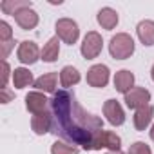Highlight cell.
Returning a JSON list of instances; mask_svg holds the SVG:
<instances>
[{
    "label": "cell",
    "mask_w": 154,
    "mask_h": 154,
    "mask_svg": "<svg viewBox=\"0 0 154 154\" xmlns=\"http://www.w3.org/2000/svg\"><path fill=\"white\" fill-rule=\"evenodd\" d=\"M0 8H2L4 13L15 17L20 9H24V8H31V2H29V0H4V2L0 4Z\"/></svg>",
    "instance_id": "cell-21"
},
{
    "label": "cell",
    "mask_w": 154,
    "mask_h": 154,
    "mask_svg": "<svg viewBox=\"0 0 154 154\" xmlns=\"http://www.w3.org/2000/svg\"><path fill=\"white\" fill-rule=\"evenodd\" d=\"M102 47H103L102 36H100L96 31H89V33L85 35L84 42H82V54H84V58L93 60V58H96V56L102 53Z\"/></svg>",
    "instance_id": "cell-4"
},
{
    "label": "cell",
    "mask_w": 154,
    "mask_h": 154,
    "mask_svg": "<svg viewBox=\"0 0 154 154\" xmlns=\"http://www.w3.org/2000/svg\"><path fill=\"white\" fill-rule=\"evenodd\" d=\"M15 22H17L24 31L35 29V27L38 26V13H36L33 8H24V9H20V11L15 15Z\"/></svg>",
    "instance_id": "cell-10"
},
{
    "label": "cell",
    "mask_w": 154,
    "mask_h": 154,
    "mask_svg": "<svg viewBox=\"0 0 154 154\" xmlns=\"http://www.w3.org/2000/svg\"><path fill=\"white\" fill-rule=\"evenodd\" d=\"M0 47H2V53H0V54H2V60L6 62V58L9 56L11 49L15 47V42H13V40H9V42H2V44H0Z\"/></svg>",
    "instance_id": "cell-25"
},
{
    "label": "cell",
    "mask_w": 154,
    "mask_h": 154,
    "mask_svg": "<svg viewBox=\"0 0 154 154\" xmlns=\"http://www.w3.org/2000/svg\"><path fill=\"white\" fill-rule=\"evenodd\" d=\"M136 33L143 45H154V22L152 20H141L136 26Z\"/></svg>",
    "instance_id": "cell-15"
},
{
    "label": "cell",
    "mask_w": 154,
    "mask_h": 154,
    "mask_svg": "<svg viewBox=\"0 0 154 154\" xmlns=\"http://www.w3.org/2000/svg\"><path fill=\"white\" fill-rule=\"evenodd\" d=\"M9 40H13V31H11L9 24L2 20V22H0V44H2V42H9Z\"/></svg>",
    "instance_id": "cell-24"
},
{
    "label": "cell",
    "mask_w": 154,
    "mask_h": 154,
    "mask_svg": "<svg viewBox=\"0 0 154 154\" xmlns=\"http://www.w3.org/2000/svg\"><path fill=\"white\" fill-rule=\"evenodd\" d=\"M49 103L53 116L51 132L72 145H80L82 149L91 150L98 132L103 131V122L98 116L87 112L76 100L74 93L67 89L56 91Z\"/></svg>",
    "instance_id": "cell-1"
},
{
    "label": "cell",
    "mask_w": 154,
    "mask_h": 154,
    "mask_svg": "<svg viewBox=\"0 0 154 154\" xmlns=\"http://www.w3.org/2000/svg\"><path fill=\"white\" fill-rule=\"evenodd\" d=\"M40 54H42V53H40L38 45H36L35 42H31V40H24V42H20L18 51H17L18 60H20L22 63H26V65L35 63V62L40 58Z\"/></svg>",
    "instance_id": "cell-7"
},
{
    "label": "cell",
    "mask_w": 154,
    "mask_h": 154,
    "mask_svg": "<svg viewBox=\"0 0 154 154\" xmlns=\"http://www.w3.org/2000/svg\"><path fill=\"white\" fill-rule=\"evenodd\" d=\"M150 102V93L145 87H132L127 94H125V103L129 109H141L145 105H149Z\"/></svg>",
    "instance_id": "cell-6"
},
{
    "label": "cell",
    "mask_w": 154,
    "mask_h": 154,
    "mask_svg": "<svg viewBox=\"0 0 154 154\" xmlns=\"http://www.w3.org/2000/svg\"><path fill=\"white\" fill-rule=\"evenodd\" d=\"M58 54H60V42H58V36H53L42 49V60L51 63L58 60Z\"/></svg>",
    "instance_id": "cell-20"
},
{
    "label": "cell",
    "mask_w": 154,
    "mask_h": 154,
    "mask_svg": "<svg viewBox=\"0 0 154 154\" xmlns=\"http://www.w3.org/2000/svg\"><path fill=\"white\" fill-rule=\"evenodd\" d=\"M120 145H122V140L118 134L111 132V131H100L96 140H94V145L93 149L94 150H100V149H109V150H120Z\"/></svg>",
    "instance_id": "cell-8"
},
{
    "label": "cell",
    "mask_w": 154,
    "mask_h": 154,
    "mask_svg": "<svg viewBox=\"0 0 154 154\" xmlns=\"http://www.w3.org/2000/svg\"><path fill=\"white\" fill-rule=\"evenodd\" d=\"M134 85V74L127 69H122L114 74V89L122 94H127Z\"/></svg>",
    "instance_id": "cell-12"
},
{
    "label": "cell",
    "mask_w": 154,
    "mask_h": 154,
    "mask_svg": "<svg viewBox=\"0 0 154 154\" xmlns=\"http://www.w3.org/2000/svg\"><path fill=\"white\" fill-rule=\"evenodd\" d=\"M96 20H98V24H100L103 29L111 31V29H114L116 24H118V13H116L112 8H102V9L98 11Z\"/></svg>",
    "instance_id": "cell-16"
},
{
    "label": "cell",
    "mask_w": 154,
    "mask_h": 154,
    "mask_svg": "<svg viewBox=\"0 0 154 154\" xmlns=\"http://www.w3.org/2000/svg\"><path fill=\"white\" fill-rule=\"evenodd\" d=\"M56 35L65 44L72 45V44H76V40H78V36H80L78 24H76L74 20H71V18H60L56 22Z\"/></svg>",
    "instance_id": "cell-3"
},
{
    "label": "cell",
    "mask_w": 154,
    "mask_h": 154,
    "mask_svg": "<svg viewBox=\"0 0 154 154\" xmlns=\"http://www.w3.org/2000/svg\"><path fill=\"white\" fill-rule=\"evenodd\" d=\"M87 84L91 87H105L109 84V67L103 63H96L87 71Z\"/></svg>",
    "instance_id": "cell-5"
},
{
    "label": "cell",
    "mask_w": 154,
    "mask_h": 154,
    "mask_svg": "<svg viewBox=\"0 0 154 154\" xmlns=\"http://www.w3.org/2000/svg\"><path fill=\"white\" fill-rule=\"evenodd\" d=\"M2 89L8 85V80H9V72H13L11 69H9V65H8V62H2Z\"/></svg>",
    "instance_id": "cell-26"
},
{
    "label": "cell",
    "mask_w": 154,
    "mask_h": 154,
    "mask_svg": "<svg viewBox=\"0 0 154 154\" xmlns=\"http://www.w3.org/2000/svg\"><path fill=\"white\" fill-rule=\"evenodd\" d=\"M150 140L154 141V123H152V129H150Z\"/></svg>",
    "instance_id": "cell-28"
},
{
    "label": "cell",
    "mask_w": 154,
    "mask_h": 154,
    "mask_svg": "<svg viewBox=\"0 0 154 154\" xmlns=\"http://www.w3.org/2000/svg\"><path fill=\"white\" fill-rule=\"evenodd\" d=\"M31 129L36 132V134H45L53 129V116L51 112L44 111L40 114H35L31 118Z\"/></svg>",
    "instance_id": "cell-13"
},
{
    "label": "cell",
    "mask_w": 154,
    "mask_h": 154,
    "mask_svg": "<svg viewBox=\"0 0 154 154\" xmlns=\"http://www.w3.org/2000/svg\"><path fill=\"white\" fill-rule=\"evenodd\" d=\"M103 114H105L107 122L111 125H114V127H120L125 122V112H123L122 105L116 100H107L103 103Z\"/></svg>",
    "instance_id": "cell-9"
},
{
    "label": "cell",
    "mask_w": 154,
    "mask_h": 154,
    "mask_svg": "<svg viewBox=\"0 0 154 154\" xmlns=\"http://www.w3.org/2000/svg\"><path fill=\"white\" fill-rule=\"evenodd\" d=\"M31 84H35V82H33V74H31L29 69H26V67H17V69L13 71V85H15L17 89H24V87H27V85H31Z\"/></svg>",
    "instance_id": "cell-19"
},
{
    "label": "cell",
    "mask_w": 154,
    "mask_h": 154,
    "mask_svg": "<svg viewBox=\"0 0 154 154\" xmlns=\"http://www.w3.org/2000/svg\"><path fill=\"white\" fill-rule=\"evenodd\" d=\"M152 116H154V107H152V105H145V107L138 109V111L134 112V118H132L134 127H136L138 131H145V129L150 125Z\"/></svg>",
    "instance_id": "cell-14"
},
{
    "label": "cell",
    "mask_w": 154,
    "mask_h": 154,
    "mask_svg": "<svg viewBox=\"0 0 154 154\" xmlns=\"http://www.w3.org/2000/svg\"><path fill=\"white\" fill-rule=\"evenodd\" d=\"M78 82H80V72H78V69H74L72 65H65L60 71V84H62V87L69 89V87L76 85Z\"/></svg>",
    "instance_id": "cell-18"
},
{
    "label": "cell",
    "mask_w": 154,
    "mask_h": 154,
    "mask_svg": "<svg viewBox=\"0 0 154 154\" xmlns=\"http://www.w3.org/2000/svg\"><path fill=\"white\" fill-rule=\"evenodd\" d=\"M150 76H152V80H154V65H152V69H150Z\"/></svg>",
    "instance_id": "cell-30"
},
{
    "label": "cell",
    "mask_w": 154,
    "mask_h": 154,
    "mask_svg": "<svg viewBox=\"0 0 154 154\" xmlns=\"http://www.w3.org/2000/svg\"><path fill=\"white\" fill-rule=\"evenodd\" d=\"M56 80H58V74L56 72H47V74H42L40 78L35 80V87L38 91L54 94L56 93Z\"/></svg>",
    "instance_id": "cell-17"
},
{
    "label": "cell",
    "mask_w": 154,
    "mask_h": 154,
    "mask_svg": "<svg viewBox=\"0 0 154 154\" xmlns=\"http://www.w3.org/2000/svg\"><path fill=\"white\" fill-rule=\"evenodd\" d=\"M129 154H152L150 147L143 141H134L131 147H129Z\"/></svg>",
    "instance_id": "cell-23"
},
{
    "label": "cell",
    "mask_w": 154,
    "mask_h": 154,
    "mask_svg": "<svg viewBox=\"0 0 154 154\" xmlns=\"http://www.w3.org/2000/svg\"><path fill=\"white\" fill-rule=\"evenodd\" d=\"M47 103H49V100L40 93V91H33V93H29L27 96H26V107H27V111L35 116V114H40V112H44V111H47Z\"/></svg>",
    "instance_id": "cell-11"
},
{
    "label": "cell",
    "mask_w": 154,
    "mask_h": 154,
    "mask_svg": "<svg viewBox=\"0 0 154 154\" xmlns=\"http://www.w3.org/2000/svg\"><path fill=\"white\" fill-rule=\"evenodd\" d=\"M107 154H123V152H122V150H109Z\"/></svg>",
    "instance_id": "cell-29"
},
{
    "label": "cell",
    "mask_w": 154,
    "mask_h": 154,
    "mask_svg": "<svg viewBox=\"0 0 154 154\" xmlns=\"http://www.w3.org/2000/svg\"><path fill=\"white\" fill-rule=\"evenodd\" d=\"M51 154H78V147L65 145L62 141H54L51 147Z\"/></svg>",
    "instance_id": "cell-22"
},
{
    "label": "cell",
    "mask_w": 154,
    "mask_h": 154,
    "mask_svg": "<svg viewBox=\"0 0 154 154\" xmlns=\"http://www.w3.org/2000/svg\"><path fill=\"white\" fill-rule=\"evenodd\" d=\"M11 98H13V94L9 93V89H8V87H4V89H2V103L11 102Z\"/></svg>",
    "instance_id": "cell-27"
},
{
    "label": "cell",
    "mask_w": 154,
    "mask_h": 154,
    "mask_svg": "<svg viewBox=\"0 0 154 154\" xmlns=\"http://www.w3.org/2000/svg\"><path fill=\"white\" fill-rule=\"evenodd\" d=\"M109 53L116 60H125L134 53V40L127 33H118L109 42Z\"/></svg>",
    "instance_id": "cell-2"
}]
</instances>
